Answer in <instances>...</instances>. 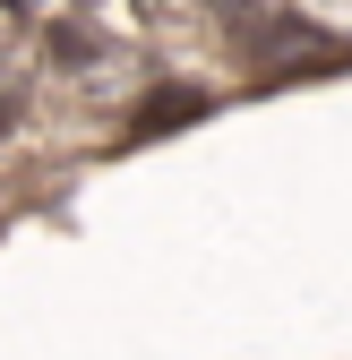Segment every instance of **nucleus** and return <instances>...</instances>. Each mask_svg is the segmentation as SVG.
Listing matches in <instances>:
<instances>
[{
  "label": "nucleus",
  "mask_w": 352,
  "mask_h": 360,
  "mask_svg": "<svg viewBox=\"0 0 352 360\" xmlns=\"http://www.w3.org/2000/svg\"><path fill=\"white\" fill-rule=\"evenodd\" d=\"M198 112H206V95H189V86H163L155 103H138V138H155L163 120H198Z\"/></svg>",
  "instance_id": "f257e3e1"
},
{
  "label": "nucleus",
  "mask_w": 352,
  "mask_h": 360,
  "mask_svg": "<svg viewBox=\"0 0 352 360\" xmlns=\"http://www.w3.org/2000/svg\"><path fill=\"white\" fill-rule=\"evenodd\" d=\"M0 129H9V95H0Z\"/></svg>",
  "instance_id": "f03ea898"
}]
</instances>
